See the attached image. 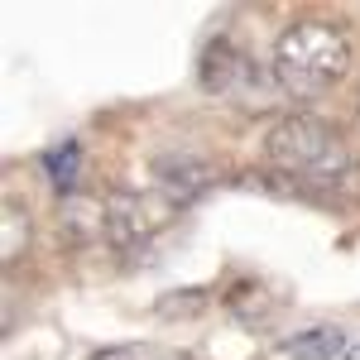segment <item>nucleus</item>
<instances>
[{"mask_svg":"<svg viewBox=\"0 0 360 360\" xmlns=\"http://www.w3.org/2000/svg\"><path fill=\"white\" fill-rule=\"evenodd\" d=\"M264 159L288 183L312 188V193H332V188L356 178V154H351L346 135L322 125V120H312V115L278 120L269 130V139H264Z\"/></svg>","mask_w":360,"mask_h":360,"instance_id":"obj_1","label":"nucleus"},{"mask_svg":"<svg viewBox=\"0 0 360 360\" xmlns=\"http://www.w3.org/2000/svg\"><path fill=\"white\" fill-rule=\"evenodd\" d=\"M351 68V44L336 25L322 20H298L278 34L274 44V82L293 101H312L327 86H336Z\"/></svg>","mask_w":360,"mask_h":360,"instance_id":"obj_2","label":"nucleus"},{"mask_svg":"<svg viewBox=\"0 0 360 360\" xmlns=\"http://www.w3.org/2000/svg\"><path fill=\"white\" fill-rule=\"evenodd\" d=\"M178 207L164 193H111L106 197V240L120 250L139 245L144 236H154L159 226H168Z\"/></svg>","mask_w":360,"mask_h":360,"instance_id":"obj_3","label":"nucleus"},{"mask_svg":"<svg viewBox=\"0 0 360 360\" xmlns=\"http://www.w3.org/2000/svg\"><path fill=\"white\" fill-rule=\"evenodd\" d=\"M202 86L212 91V96H231V101H250L255 96V86H259V72H255V63H250L236 44H212L207 58H202Z\"/></svg>","mask_w":360,"mask_h":360,"instance_id":"obj_4","label":"nucleus"},{"mask_svg":"<svg viewBox=\"0 0 360 360\" xmlns=\"http://www.w3.org/2000/svg\"><path fill=\"white\" fill-rule=\"evenodd\" d=\"M63 231H68L72 240H86V236H106V202L68 197V202H63Z\"/></svg>","mask_w":360,"mask_h":360,"instance_id":"obj_5","label":"nucleus"},{"mask_svg":"<svg viewBox=\"0 0 360 360\" xmlns=\"http://www.w3.org/2000/svg\"><path fill=\"white\" fill-rule=\"evenodd\" d=\"M288 356L293 360H332V356H346V336L322 327V332H307L298 341H288Z\"/></svg>","mask_w":360,"mask_h":360,"instance_id":"obj_6","label":"nucleus"},{"mask_svg":"<svg viewBox=\"0 0 360 360\" xmlns=\"http://www.w3.org/2000/svg\"><path fill=\"white\" fill-rule=\"evenodd\" d=\"M44 168H49V178H53L58 193H72L77 188V168H82V154H77V144H58L44 154Z\"/></svg>","mask_w":360,"mask_h":360,"instance_id":"obj_7","label":"nucleus"},{"mask_svg":"<svg viewBox=\"0 0 360 360\" xmlns=\"http://www.w3.org/2000/svg\"><path fill=\"white\" fill-rule=\"evenodd\" d=\"M20 231H25V217H20L15 207H5V259L20 255Z\"/></svg>","mask_w":360,"mask_h":360,"instance_id":"obj_8","label":"nucleus"},{"mask_svg":"<svg viewBox=\"0 0 360 360\" xmlns=\"http://www.w3.org/2000/svg\"><path fill=\"white\" fill-rule=\"evenodd\" d=\"M91 360H139L135 346H111V351H96Z\"/></svg>","mask_w":360,"mask_h":360,"instance_id":"obj_9","label":"nucleus"},{"mask_svg":"<svg viewBox=\"0 0 360 360\" xmlns=\"http://www.w3.org/2000/svg\"><path fill=\"white\" fill-rule=\"evenodd\" d=\"M341 360H360V341H356V346H346V356H341Z\"/></svg>","mask_w":360,"mask_h":360,"instance_id":"obj_10","label":"nucleus"}]
</instances>
